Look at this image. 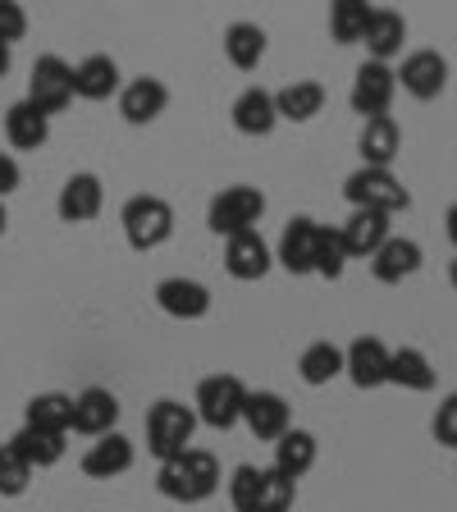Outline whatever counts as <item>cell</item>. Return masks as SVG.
<instances>
[{
    "mask_svg": "<svg viewBox=\"0 0 457 512\" xmlns=\"http://www.w3.org/2000/svg\"><path fill=\"white\" fill-rule=\"evenodd\" d=\"M298 375H302V384H311V389L339 380V375H343V348H339V343H330V339L307 343V348H302V357H298Z\"/></svg>",
    "mask_w": 457,
    "mask_h": 512,
    "instance_id": "obj_33",
    "label": "cell"
},
{
    "mask_svg": "<svg viewBox=\"0 0 457 512\" xmlns=\"http://www.w3.org/2000/svg\"><path fill=\"white\" fill-rule=\"evenodd\" d=\"M5 138L19 151H42L46 142H51V119L37 106H28V101H14V106L5 110Z\"/></svg>",
    "mask_w": 457,
    "mask_h": 512,
    "instance_id": "obj_24",
    "label": "cell"
},
{
    "mask_svg": "<svg viewBox=\"0 0 457 512\" xmlns=\"http://www.w3.org/2000/svg\"><path fill=\"white\" fill-rule=\"evenodd\" d=\"M266 215V192L252 188V183H234V188H224L211 206H206V229L215 238H238V234H252L256 224Z\"/></svg>",
    "mask_w": 457,
    "mask_h": 512,
    "instance_id": "obj_4",
    "label": "cell"
},
{
    "mask_svg": "<svg viewBox=\"0 0 457 512\" xmlns=\"http://www.w3.org/2000/svg\"><path fill=\"white\" fill-rule=\"evenodd\" d=\"M247 394H252V389H247L238 375H206V380L197 384L192 412H197V421L211 430H234L238 421H243Z\"/></svg>",
    "mask_w": 457,
    "mask_h": 512,
    "instance_id": "obj_7",
    "label": "cell"
},
{
    "mask_svg": "<svg viewBox=\"0 0 457 512\" xmlns=\"http://www.w3.org/2000/svg\"><path fill=\"white\" fill-rule=\"evenodd\" d=\"M371 14H375V5H366V0H339V5H330V37L339 46L366 42Z\"/></svg>",
    "mask_w": 457,
    "mask_h": 512,
    "instance_id": "obj_34",
    "label": "cell"
},
{
    "mask_svg": "<svg viewBox=\"0 0 457 512\" xmlns=\"http://www.w3.org/2000/svg\"><path fill=\"white\" fill-rule=\"evenodd\" d=\"M316 453H320V444H316V435L311 430H288L284 439H275V471L284 480H293L298 485L302 476H307L311 467H316Z\"/></svg>",
    "mask_w": 457,
    "mask_h": 512,
    "instance_id": "obj_25",
    "label": "cell"
},
{
    "mask_svg": "<svg viewBox=\"0 0 457 512\" xmlns=\"http://www.w3.org/2000/svg\"><path fill=\"white\" fill-rule=\"evenodd\" d=\"M19 183H23L19 160H14V156H5V151H0V202H5L10 192H19Z\"/></svg>",
    "mask_w": 457,
    "mask_h": 512,
    "instance_id": "obj_39",
    "label": "cell"
},
{
    "mask_svg": "<svg viewBox=\"0 0 457 512\" xmlns=\"http://www.w3.org/2000/svg\"><path fill=\"white\" fill-rule=\"evenodd\" d=\"M119 92V64L110 55H87L74 69V96L83 101H110Z\"/></svg>",
    "mask_w": 457,
    "mask_h": 512,
    "instance_id": "obj_28",
    "label": "cell"
},
{
    "mask_svg": "<svg viewBox=\"0 0 457 512\" xmlns=\"http://www.w3.org/2000/svg\"><path fill=\"white\" fill-rule=\"evenodd\" d=\"M165 106H170V87L151 74H142V78L119 87V115H124V124H133V128L156 124V119L165 115Z\"/></svg>",
    "mask_w": 457,
    "mask_h": 512,
    "instance_id": "obj_13",
    "label": "cell"
},
{
    "mask_svg": "<svg viewBox=\"0 0 457 512\" xmlns=\"http://www.w3.org/2000/svg\"><path fill=\"white\" fill-rule=\"evenodd\" d=\"M156 307L174 320H202L211 311V288L202 279H188V275H170L156 284Z\"/></svg>",
    "mask_w": 457,
    "mask_h": 512,
    "instance_id": "obj_14",
    "label": "cell"
},
{
    "mask_svg": "<svg viewBox=\"0 0 457 512\" xmlns=\"http://www.w3.org/2000/svg\"><path fill=\"white\" fill-rule=\"evenodd\" d=\"M430 430H435V439L444 448H457V394H448L444 403H439L435 421H430Z\"/></svg>",
    "mask_w": 457,
    "mask_h": 512,
    "instance_id": "obj_37",
    "label": "cell"
},
{
    "mask_svg": "<svg viewBox=\"0 0 457 512\" xmlns=\"http://www.w3.org/2000/svg\"><path fill=\"white\" fill-rule=\"evenodd\" d=\"M270 266H275V252H270V243L261 238V229H252V234H238L224 243V270L234 279H243V284H256V279H266Z\"/></svg>",
    "mask_w": 457,
    "mask_h": 512,
    "instance_id": "obj_17",
    "label": "cell"
},
{
    "mask_svg": "<svg viewBox=\"0 0 457 512\" xmlns=\"http://www.w3.org/2000/svg\"><path fill=\"white\" fill-rule=\"evenodd\" d=\"M394 78L407 96H416V101H435V96L448 87V60L439 51H430V46H421V51H412L403 60V69H394Z\"/></svg>",
    "mask_w": 457,
    "mask_h": 512,
    "instance_id": "obj_11",
    "label": "cell"
},
{
    "mask_svg": "<svg viewBox=\"0 0 457 512\" xmlns=\"http://www.w3.org/2000/svg\"><path fill=\"white\" fill-rule=\"evenodd\" d=\"M389 220H394V215H380V211H352L348 220L339 224V243H343V252H348V261H352V256H366V261H371V256L380 252V247L389 243V238H394Z\"/></svg>",
    "mask_w": 457,
    "mask_h": 512,
    "instance_id": "obj_18",
    "label": "cell"
},
{
    "mask_svg": "<svg viewBox=\"0 0 457 512\" xmlns=\"http://www.w3.org/2000/svg\"><path fill=\"white\" fill-rule=\"evenodd\" d=\"M343 270H348V252H343L339 243V229H320V252H316V275L320 279H343Z\"/></svg>",
    "mask_w": 457,
    "mask_h": 512,
    "instance_id": "obj_36",
    "label": "cell"
},
{
    "mask_svg": "<svg viewBox=\"0 0 457 512\" xmlns=\"http://www.w3.org/2000/svg\"><path fill=\"white\" fill-rule=\"evenodd\" d=\"M343 197L352 202V211H380V215H398L412 206V192L403 188V179L394 170H375V165L352 170L348 183H343Z\"/></svg>",
    "mask_w": 457,
    "mask_h": 512,
    "instance_id": "obj_5",
    "label": "cell"
},
{
    "mask_svg": "<svg viewBox=\"0 0 457 512\" xmlns=\"http://www.w3.org/2000/svg\"><path fill=\"white\" fill-rule=\"evenodd\" d=\"M101 206H106V188H101V179L96 174H69L60 188V197H55V215H60L64 224H87L101 215Z\"/></svg>",
    "mask_w": 457,
    "mask_h": 512,
    "instance_id": "obj_15",
    "label": "cell"
},
{
    "mask_svg": "<svg viewBox=\"0 0 457 512\" xmlns=\"http://www.w3.org/2000/svg\"><path fill=\"white\" fill-rule=\"evenodd\" d=\"M243 426L252 430L256 439H266V444L284 439L288 430H293V412H288L284 394H275V389H256V394H247Z\"/></svg>",
    "mask_w": 457,
    "mask_h": 512,
    "instance_id": "obj_16",
    "label": "cell"
},
{
    "mask_svg": "<svg viewBox=\"0 0 457 512\" xmlns=\"http://www.w3.org/2000/svg\"><path fill=\"white\" fill-rule=\"evenodd\" d=\"M10 74V46H0V78Z\"/></svg>",
    "mask_w": 457,
    "mask_h": 512,
    "instance_id": "obj_41",
    "label": "cell"
},
{
    "mask_svg": "<svg viewBox=\"0 0 457 512\" xmlns=\"http://www.w3.org/2000/svg\"><path fill=\"white\" fill-rule=\"evenodd\" d=\"M192 435H197V412L192 407L174 403V398H160L147 412V448L156 462H170L179 453H188Z\"/></svg>",
    "mask_w": 457,
    "mask_h": 512,
    "instance_id": "obj_6",
    "label": "cell"
},
{
    "mask_svg": "<svg viewBox=\"0 0 457 512\" xmlns=\"http://www.w3.org/2000/svg\"><path fill=\"white\" fill-rule=\"evenodd\" d=\"M234 128L243 133V138H270L279 124V110H275V92H266V87H247V92H238L234 101Z\"/></svg>",
    "mask_w": 457,
    "mask_h": 512,
    "instance_id": "obj_20",
    "label": "cell"
},
{
    "mask_svg": "<svg viewBox=\"0 0 457 512\" xmlns=\"http://www.w3.org/2000/svg\"><path fill=\"white\" fill-rule=\"evenodd\" d=\"M448 284H453V293H457V261L448 266Z\"/></svg>",
    "mask_w": 457,
    "mask_h": 512,
    "instance_id": "obj_43",
    "label": "cell"
},
{
    "mask_svg": "<svg viewBox=\"0 0 457 512\" xmlns=\"http://www.w3.org/2000/svg\"><path fill=\"white\" fill-rule=\"evenodd\" d=\"M343 375H348L357 389H380L389 384V348L375 334H362L343 348Z\"/></svg>",
    "mask_w": 457,
    "mask_h": 512,
    "instance_id": "obj_12",
    "label": "cell"
},
{
    "mask_svg": "<svg viewBox=\"0 0 457 512\" xmlns=\"http://www.w3.org/2000/svg\"><path fill=\"white\" fill-rule=\"evenodd\" d=\"M357 151H362V165H375V170H389L403 151V128H398L394 115H380V119H366L362 124V138H357Z\"/></svg>",
    "mask_w": 457,
    "mask_h": 512,
    "instance_id": "obj_21",
    "label": "cell"
},
{
    "mask_svg": "<svg viewBox=\"0 0 457 512\" xmlns=\"http://www.w3.org/2000/svg\"><path fill=\"white\" fill-rule=\"evenodd\" d=\"M298 485L284 480L275 467H234L229 476V503L234 512H293Z\"/></svg>",
    "mask_w": 457,
    "mask_h": 512,
    "instance_id": "obj_2",
    "label": "cell"
},
{
    "mask_svg": "<svg viewBox=\"0 0 457 512\" xmlns=\"http://www.w3.org/2000/svg\"><path fill=\"white\" fill-rule=\"evenodd\" d=\"M275 110L288 124H307V119H316L325 110V87L316 78H298V83H288L275 92Z\"/></svg>",
    "mask_w": 457,
    "mask_h": 512,
    "instance_id": "obj_26",
    "label": "cell"
},
{
    "mask_svg": "<svg viewBox=\"0 0 457 512\" xmlns=\"http://www.w3.org/2000/svg\"><path fill=\"white\" fill-rule=\"evenodd\" d=\"M10 229V211H5V202H0V234Z\"/></svg>",
    "mask_w": 457,
    "mask_h": 512,
    "instance_id": "obj_42",
    "label": "cell"
},
{
    "mask_svg": "<svg viewBox=\"0 0 457 512\" xmlns=\"http://www.w3.org/2000/svg\"><path fill=\"white\" fill-rule=\"evenodd\" d=\"M28 106H37L46 119L69 110L74 101V69L60 60V55H37L32 64V78H28V96H23Z\"/></svg>",
    "mask_w": 457,
    "mask_h": 512,
    "instance_id": "obj_8",
    "label": "cell"
},
{
    "mask_svg": "<svg viewBox=\"0 0 457 512\" xmlns=\"http://www.w3.org/2000/svg\"><path fill=\"white\" fill-rule=\"evenodd\" d=\"M119 224H124V238L133 252H156L174 238V206L156 192H138V197L124 202Z\"/></svg>",
    "mask_w": 457,
    "mask_h": 512,
    "instance_id": "obj_3",
    "label": "cell"
},
{
    "mask_svg": "<svg viewBox=\"0 0 457 512\" xmlns=\"http://www.w3.org/2000/svg\"><path fill=\"white\" fill-rule=\"evenodd\" d=\"M28 485H32V467L10 444H0V499H19Z\"/></svg>",
    "mask_w": 457,
    "mask_h": 512,
    "instance_id": "obj_35",
    "label": "cell"
},
{
    "mask_svg": "<svg viewBox=\"0 0 457 512\" xmlns=\"http://www.w3.org/2000/svg\"><path fill=\"white\" fill-rule=\"evenodd\" d=\"M389 384H403L412 394H430L439 384V375L421 348H394L389 352Z\"/></svg>",
    "mask_w": 457,
    "mask_h": 512,
    "instance_id": "obj_29",
    "label": "cell"
},
{
    "mask_svg": "<svg viewBox=\"0 0 457 512\" xmlns=\"http://www.w3.org/2000/svg\"><path fill=\"white\" fill-rule=\"evenodd\" d=\"M394 96H398L394 69H389V64H380V60H366L362 69H357V78H352L348 106H352V115H362V124H366V119L389 115Z\"/></svg>",
    "mask_w": 457,
    "mask_h": 512,
    "instance_id": "obj_9",
    "label": "cell"
},
{
    "mask_svg": "<svg viewBox=\"0 0 457 512\" xmlns=\"http://www.w3.org/2000/svg\"><path fill=\"white\" fill-rule=\"evenodd\" d=\"M224 55H229L234 69L252 74L256 64L266 60V28H261V23H229V32H224Z\"/></svg>",
    "mask_w": 457,
    "mask_h": 512,
    "instance_id": "obj_31",
    "label": "cell"
},
{
    "mask_svg": "<svg viewBox=\"0 0 457 512\" xmlns=\"http://www.w3.org/2000/svg\"><path fill=\"white\" fill-rule=\"evenodd\" d=\"M156 490L174 503H206L215 490H220V458L206 453V448H188L179 458L160 462Z\"/></svg>",
    "mask_w": 457,
    "mask_h": 512,
    "instance_id": "obj_1",
    "label": "cell"
},
{
    "mask_svg": "<svg viewBox=\"0 0 457 512\" xmlns=\"http://www.w3.org/2000/svg\"><path fill=\"white\" fill-rule=\"evenodd\" d=\"M444 234H448V243L457 247V202L448 206V215H444Z\"/></svg>",
    "mask_w": 457,
    "mask_h": 512,
    "instance_id": "obj_40",
    "label": "cell"
},
{
    "mask_svg": "<svg viewBox=\"0 0 457 512\" xmlns=\"http://www.w3.org/2000/svg\"><path fill=\"white\" fill-rule=\"evenodd\" d=\"M133 458H138V453H133V439L115 430V435L96 439V444L83 453L78 467H83V476H92V480H115V476H124V471L133 467Z\"/></svg>",
    "mask_w": 457,
    "mask_h": 512,
    "instance_id": "obj_22",
    "label": "cell"
},
{
    "mask_svg": "<svg viewBox=\"0 0 457 512\" xmlns=\"http://www.w3.org/2000/svg\"><path fill=\"white\" fill-rule=\"evenodd\" d=\"M64 439H69V435H55V430L23 426L19 435L10 439V448H14V453H19L23 462H28L32 471H37V467H55V462L64 458V448H69V444H64Z\"/></svg>",
    "mask_w": 457,
    "mask_h": 512,
    "instance_id": "obj_32",
    "label": "cell"
},
{
    "mask_svg": "<svg viewBox=\"0 0 457 512\" xmlns=\"http://www.w3.org/2000/svg\"><path fill=\"white\" fill-rule=\"evenodd\" d=\"M23 32H28V14H23V5H14V0H0V46L19 42Z\"/></svg>",
    "mask_w": 457,
    "mask_h": 512,
    "instance_id": "obj_38",
    "label": "cell"
},
{
    "mask_svg": "<svg viewBox=\"0 0 457 512\" xmlns=\"http://www.w3.org/2000/svg\"><path fill=\"white\" fill-rule=\"evenodd\" d=\"M403 42H407V19L398 10H384V5H375L371 28H366V51H371V60L389 64L398 51H403Z\"/></svg>",
    "mask_w": 457,
    "mask_h": 512,
    "instance_id": "obj_27",
    "label": "cell"
},
{
    "mask_svg": "<svg viewBox=\"0 0 457 512\" xmlns=\"http://www.w3.org/2000/svg\"><path fill=\"white\" fill-rule=\"evenodd\" d=\"M320 229L311 215H293L279 234V247H275V261L288 270V275H316V252H320Z\"/></svg>",
    "mask_w": 457,
    "mask_h": 512,
    "instance_id": "obj_10",
    "label": "cell"
},
{
    "mask_svg": "<svg viewBox=\"0 0 457 512\" xmlns=\"http://www.w3.org/2000/svg\"><path fill=\"white\" fill-rule=\"evenodd\" d=\"M115 421H119V398L110 394V389L92 384V389H83V394L74 398V430L78 435L106 439V435H115Z\"/></svg>",
    "mask_w": 457,
    "mask_h": 512,
    "instance_id": "obj_19",
    "label": "cell"
},
{
    "mask_svg": "<svg viewBox=\"0 0 457 512\" xmlns=\"http://www.w3.org/2000/svg\"><path fill=\"white\" fill-rule=\"evenodd\" d=\"M421 261H426V252H421V243H412V238H389V243L380 247V252L371 256V275L380 279V284H403V279H412L416 270H421Z\"/></svg>",
    "mask_w": 457,
    "mask_h": 512,
    "instance_id": "obj_23",
    "label": "cell"
},
{
    "mask_svg": "<svg viewBox=\"0 0 457 512\" xmlns=\"http://www.w3.org/2000/svg\"><path fill=\"white\" fill-rule=\"evenodd\" d=\"M23 426L69 435V430H74V398H69V394H55V389H51V394L28 398V407H23Z\"/></svg>",
    "mask_w": 457,
    "mask_h": 512,
    "instance_id": "obj_30",
    "label": "cell"
}]
</instances>
